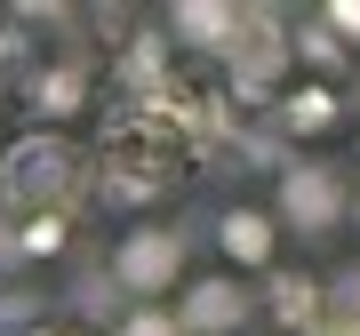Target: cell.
Masks as SVG:
<instances>
[{
  "instance_id": "3957f363",
  "label": "cell",
  "mask_w": 360,
  "mask_h": 336,
  "mask_svg": "<svg viewBox=\"0 0 360 336\" xmlns=\"http://www.w3.org/2000/svg\"><path fill=\"white\" fill-rule=\"evenodd\" d=\"M217 248H224V272H264L272 257H281V224H272V208L240 200L217 217Z\"/></svg>"
},
{
  "instance_id": "ba28073f",
  "label": "cell",
  "mask_w": 360,
  "mask_h": 336,
  "mask_svg": "<svg viewBox=\"0 0 360 336\" xmlns=\"http://www.w3.org/2000/svg\"><path fill=\"white\" fill-rule=\"evenodd\" d=\"M328 25H345V40H360V8H328Z\"/></svg>"
},
{
  "instance_id": "9c48e42d",
  "label": "cell",
  "mask_w": 360,
  "mask_h": 336,
  "mask_svg": "<svg viewBox=\"0 0 360 336\" xmlns=\"http://www.w3.org/2000/svg\"><path fill=\"white\" fill-rule=\"evenodd\" d=\"M32 336H72V328H32Z\"/></svg>"
},
{
  "instance_id": "8992f818",
  "label": "cell",
  "mask_w": 360,
  "mask_h": 336,
  "mask_svg": "<svg viewBox=\"0 0 360 336\" xmlns=\"http://www.w3.org/2000/svg\"><path fill=\"white\" fill-rule=\"evenodd\" d=\"M56 248H65V217H56V208L25 217V257H56Z\"/></svg>"
},
{
  "instance_id": "277c9868",
  "label": "cell",
  "mask_w": 360,
  "mask_h": 336,
  "mask_svg": "<svg viewBox=\"0 0 360 336\" xmlns=\"http://www.w3.org/2000/svg\"><path fill=\"white\" fill-rule=\"evenodd\" d=\"M281 217L296 224V233H328V224L345 217V184H336L328 168H288V184H281Z\"/></svg>"
},
{
  "instance_id": "7a4b0ae2",
  "label": "cell",
  "mask_w": 360,
  "mask_h": 336,
  "mask_svg": "<svg viewBox=\"0 0 360 336\" xmlns=\"http://www.w3.org/2000/svg\"><path fill=\"white\" fill-rule=\"evenodd\" d=\"M168 312H176L184 336H224L240 328L248 312H257V288L240 280V272H217V280H184L176 297H168Z\"/></svg>"
},
{
  "instance_id": "5b68a950",
  "label": "cell",
  "mask_w": 360,
  "mask_h": 336,
  "mask_svg": "<svg viewBox=\"0 0 360 336\" xmlns=\"http://www.w3.org/2000/svg\"><path fill=\"white\" fill-rule=\"evenodd\" d=\"M336 112H345V104H336V89H321V80L288 89V104H281V120H288L296 136H321V129H336Z\"/></svg>"
},
{
  "instance_id": "6da1fadb",
  "label": "cell",
  "mask_w": 360,
  "mask_h": 336,
  "mask_svg": "<svg viewBox=\"0 0 360 336\" xmlns=\"http://www.w3.org/2000/svg\"><path fill=\"white\" fill-rule=\"evenodd\" d=\"M112 280L129 288L136 304L176 297V288H184V240H176V233H160V224H136V233L120 240V257H112Z\"/></svg>"
},
{
  "instance_id": "52a82bcc",
  "label": "cell",
  "mask_w": 360,
  "mask_h": 336,
  "mask_svg": "<svg viewBox=\"0 0 360 336\" xmlns=\"http://www.w3.org/2000/svg\"><path fill=\"white\" fill-rule=\"evenodd\" d=\"M120 336H184V328H176V312H168V304H136L129 321H120Z\"/></svg>"
}]
</instances>
